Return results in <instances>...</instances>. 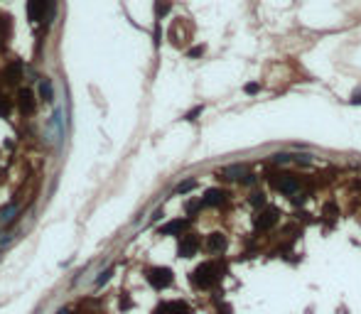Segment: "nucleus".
Returning a JSON list of instances; mask_svg holds the SVG:
<instances>
[{
    "mask_svg": "<svg viewBox=\"0 0 361 314\" xmlns=\"http://www.w3.org/2000/svg\"><path fill=\"white\" fill-rule=\"evenodd\" d=\"M189 280H192V285L197 290H209V287H214L221 280V267L216 263H202L189 275Z\"/></svg>",
    "mask_w": 361,
    "mask_h": 314,
    "instance_id": "1",
    "label": "nucleus"
},
{
    "mask_svg": "<svg viewBox=\"0 0 361 314\" xmlns=\"http://www.w3.org/2000/svg\"><path fill=\"white\" fill-rule=\"evenodd\" d=\"M148 283L155 290H165L172 285V270L170 267H150L148 270Z\"/></svg>",
    "mask_w": 361,
    "mask_h": 314,
    "instance_id": "2",
    "label": "nucleus"
},
{
    "mask_svg": "<svg viewBox=\"0 0 361 314\" xmlns=\"http://www.w3.org/2000/svg\"><path fill=\"white\" fill-rule=\"evenodd\" d=\"M52 8V0H27V17L32 22H42Z\"/></svg>",
    "mask_w": 361,
    "mask_h": 314,
    "instance_id": "3",
    "label": "nucleus"
},
{
    "mask_svg": "<svg viewBox=\"0 0 361 314\" xmlns=\"http://www.w3.org/2000/svg\"><path fill=\"white\" fill-rule=\"evenodd\" d=\"M273 187L280 191V194H288V196H295L300 191V182L293 177V174H280V177H273L270 179Z\"/></svg>",
    "mask_w": 361,
    "mask_h": 314,
    "instance_id": "4",
    "label": "nucleus"
},
{
    "mask_svg": "<svg viewBox=\"0 0 361 314\" xmlns=\"http://www.w3.org/2000/svg\"><path fill=\"white\" fill-rule=\"evenodd\" d=\"M278 219H280L278 209L265 206V209H263V211H258V216H256V228H258V231H270V228L278 223Z\"/></svg>",
    "mask_w": 361,
    "mask_h": 314,
    "instance_id": "5",
    "label": "nucleus"
},
{
    "mask_svg": "<svg viewBox=\"0 0 361 314\" xmlns=\"http://www.w3.org/2000/svg\"><path fill=\"white\" fill-rule=\"evenodd\" d=\"M152 314H192V309L187 307V302L175 299V302H163V304H157Z\"/></svg>",
    "mask_w": 361,
    "mask_h": 314,
    "instance_id": "6",
    "label": "nucleus"
},
{
    "mask_svg": "<svg viewBox=\"0 0 361 314\" xmlns=\"http://www.w3.org/2000/svg\"><path fill=\"white\" fill-rule=\"evenodd\" d=\"M197 248H199V238H197V236H192V233H187V236H182V238H180L177 253H180V258H192L197 253Z\"/></svg>",
    "mask_w": 361,
    "mask_h": 314,
    "instance_id": "7",
    "label": "nucleus"
},
{
    "mask_svg": "<svg viewBox=\"0 0 361 314\" xmlns=\"http://www.w3.org/2000/svg\"><path fill=\"white\" fill-rule=\"evenodd\" d=\"M187 226H189V221H184V219L170 221V223H165L163 228H160V236H182L187 231Z\"/></svg>",
    "mask_w": 361,
    "mask_h": 314,
    "instance_id": "8",
    "label": "nucleus"
},
{
    "mask_svg": "<svg viewBox=\"0 0 361 314\" xmlns=\"http://www.w3.org/2000/svg\"><path fill=\"white\" fill-rule=\"evenodd\" d=\"M17 106H20L22 113H32V110H34V96H32L30 89H20V94H17Z\"/></svg>",
    "mask_w": 361,
    "mask_h": 314,
    "instance_id": "9",
    "label": "nucleus"
},
{
    "mask_svg": "<svg viewBox=\"0 0 361 314\" xmlns=\"http://www.w3.org/2000/svg\"><path fill=\"white\" fill-rule=\"evenodd\" d=\"M224 199H226V191H221V189H207L202 204H204V206H221Z\"/></svg>",
    "mask_w": 361,
    "mask_h": 314,
    "instance_id": "10",
    "label": "nucleus"
},
{
    "mask_svg": "<svg viewBox=\"0 0 361 314\" xmlns=\"http://www.w3.org/2000/svg\"><path fill=\"white\" fill-rule=\"evenodd\" d=\"M224 248H226V236H224V233H209L207 251H209V253H221Z\"/></svg>",
    "mask_w": 361,
    "mask_h": 314,
    "instance_id": "11",
    "label": "nucleus"
},
{
    "mask_svg": "<svg viewBox=\"0 0 361 314\" xmlns=\"http://www.w3.org/2000/svg\"><path fill=\"white\" fill-rule=\"evenodd\" d=\"M221 174H224L226 179H241V177L246 174V167H244V165H229V167L221 170Z\"/></svg>",
    "mask_w": 361,
    "mask_h": 314,
    "instance_id": "12",
    "label": "nucleus"
},
{
    "mask_svg": "<svg viewBox=\"0 0 361 314\" xmlns=\"http://www.w3.org/2000/svg\"><path fill=\"white\" fill-rule=\"evenodd\" d=\"M39 96H42L45 101H52V86H49V78H39Z\"/></svg>",
    "mask_w": 361,
    "mask_h": 314,
    "instance_id": "13",
    "label": "nucleus"
},
{
    "mask_svg": "<svg viewBox=\"0 0 361 314\" xmlns=\"http://www.w3.org/2000/svg\"><path fill=\"white\" fill-rule=\"evenodd\" d=\"M170 0H155V15L157 17H165L167 13H170Z\"/></svg>",
    "mask_w": 361,
    "mask_h": 314,
    "instance_id": "14",
    "label": "nucleus"
},
{
    "mask_svg": "<svg viewBox=\"0 0 361 314\" xmlns=\"http://www.w3.org/2000/svg\"><path fill=\"white\" fill-rule=\"evenodd\" d=\"M17 214V204H10V206H5L3 211H0V223H8V221H13V216Z\"/></svg>",
    "mask_w": 361,
    "mask_h": 314,
    "instance_id": "15",
    "label": "nucleus"
},
{
    "mask_svg": "<svg viewBox=\"0 0 361 314\" xmlns=\"http://www.w3.org/2000/svg\"><path fill=\"white\" fill-rule=\"evenodd\" d=\"M197 187V182L194 179H184V182H180L177 184V194H187V191H192Z\"/></svg>",
    "mask_w": 361,
    "mask_h": 314,
    "instance_id": "16",
    "label": "nucleus"
},
{
    "mask_svg": "<svg viewBox=\"0 0 361 314\" xmlns=\"http://www.w3.org/2000/svg\"><path fill=\"white\" fill-rule=\"evenodd\" d=\"M20 71H22V64H20V62H15V64H10V66H8V76H10V81L20 78Z\"/></svg>",
    "mask_w": 361,
    "mask_h": 314,
    "instance_id": "17",
    "label": "nucleus"
},
{
    "mask_svg": "<svg viewBox=\"0 0 361 314\" xmlns=\"http://www.w3.org/2000/svg\"><path fill=\"white\" fill-rule=\"evenodd\" d=\"M111 275H113V267H106V270H103V272L98 275V280H96V285H98V287H101V285H106V283L111 280Z\"/></svg>",
    "mask_w": 361,
    "mask_h": 314,
    "instance_id": "18",
    "label": "nucleus"
},
{
    "mask_svg": "<svg viewBox=\"0 0 361 314\" xmlns=\"http://www.w3.org/2000/svg\"><path fill=\"white\" fill-rule=\"evenodd\" d=\"M293 160V155H288V152H278V155H273V162H278V165H285V162H290Z\"/></svg>",
    "mask_w": 361,
    "mask_h": 314,
    "instance_id": "19",
    "label": "nucleus"
},
{
    "mask_svg": "<svg viewBox=\"0 0 361 314\" xmlns=\"http://www.w3.org/2000/svg\"><path fill=\"white\" fill-rule=\"evenodd\" d=\"M8 113H10V101L0 94V115H8Z\"/></svg>",
    "mask_w": 361,
    "mask_h": 314,
    "instance_id": "20",
    "label": "nucleus"
},
{
    "mask_svg": "<svg viewBox=\"0 0 361 314\" xmlns=\"http://www.w3.org/2000/svg\"><path fill=\"white\" fill-rule=\"evenodd\" d=\"M251 204H253V206H263V204H265V194H263V191L253 194V196H251Z\"/></svg>",
    "mask_w": 361,
    "mask_h": 314,
    "instance_id": "21",
    "label": "nucleus"
},
{
    "mask_svg": "<svg viewBox=\"0 0 361 314\" xmlns=\"http://www.w3.org/2000/svg\"><path fill=\"white\" fill-rule=\"evenodd\" d=\"M202 110H204V108H202V106H197V108H194V110H189V113H187V115H184V121H194V118H197V115H199V113H202Z\"/></svg>",
    "mask_w": 361,
    "mask_h": 314,
    "instance_id": "22",
    "label": "nucleus"
},
{
    "mask_svg": "<svg viewBox=\"0 0 361 314\" xmlns=\"http://www.w3.org/2000/svg\"><path fill=\"white\" fill-rule=\"evenodd\" d=\"M258 91H261V84H258V81L246 84V94H251V96H253V94H258Z\"/></svg>",
    "mask_w": 361,
    "mask_h": 314,
    "instance_id": "23",
    "label": "nucleus"
},
{
    "mask_svg": "<svg viewBox=\"0 0 361 314\" xmlns=\"http://www.w3.org/2000/svg\"><path fill=\"white\" fill-rule=\"evenodd\" d=\"M202 54H204V47H194L187 52V57H202Z\"/></svg>",
    "mask_w": 361,
    "mask_h": 314,
    "instance_id": "24",
    "label": "nucleus"
},
{
    "mask_svg": "<svg viewBox=\"0 0 361 314\" xmlns=\"http://www.w3.org/2000/svg\"><path fill=\"white\" fill-rule=\"evenodd\" d=\"M216 314H233V309H231V307H229V304H221V307H219V312H216Z\"/></svg>",
    "mask_w": 361,
    "mask_h": 314,
    "instance_id": "25",
    "label": "nucleus"
},
{
    "mask_svg": "<svg viewBox=\"0 0 361 314\" xmlns=\"http://www.w3.org/2000/svg\"><path fill=\"white\" fill-rule=\"evenodd\" d=\"M351 103H354V106H356V103H361V94H359V91L351 96Z\"/></svg>",
    "mask_w": 361,
    "mask_h": 314,
    "instance_id": "26",
    "label": "nucleus"
},
{
    "mask_svg": "<svg viewBox=\"0 0 361 314\" xmlns=\"http://www.w3.org/2000/svg\"><path fill=\"white\" fill-rule=\"evenodd\" d=\"M59 314H69V309H62V312H59Z\"/></svg>",
    "mask_w": 361,
    "mask_h": 314,
    "instance_id": "27",
    "label": "nucleus"
}]
</instances>
